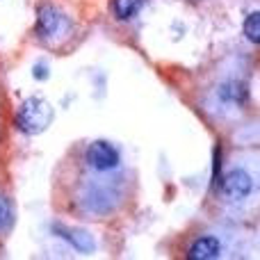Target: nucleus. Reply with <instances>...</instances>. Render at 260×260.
Returning a JSON list of instances; mask_svg holds the SVG:
<instances>
[{
  "label": "nucleus",
  "mask_w": 260,
  "mask_h": 260,
  "mask_svg": "<svg viewBox=\"0 0 260 260\" xmlns=\"http://www.w3.org/2000/svg\"><path fill=\"white\" fill-rule=\"evenodd\" d=\"M142 7V0H114V14H117L121 21H128Z\"/></svg>",
  "instance_id": "nucleus-7"
},
{
  "label": "nucleus",
  "mask_w": 260,
  "mask_h": 260,
  "mask_svg": "<svg viewBox=\"0 0 260 260\" xmlns=\"http://www.w3.org/2000/svg\"><path fill=\"white\" fill-rule=\"evenodd\" d=\"M219 251H221V244L217 242V238L206 235V238L194 240V244L187 251V258L189 260H215V258H219Z\"/></svg>",
  "instance_id": "nucleus-5"
},
{
  "label": "nucleus",
  "mask_w": 260,
  "mask_h": 260,
  "mask_svg": "<svg viewBox=\"0 0 260 260\" xmlns=\"http://www.w3.org/2000/svg\"><path fill=\"white\" fill-rule=\"evenodd\" d=\"M219 96L231 101V103H235V101H242L244 96H247V89H244V85H240V82H229V85H224L219 89Z\"/></svg>",
  "instance_id": "nucleus-10"
},
{
  "label": "nucleus",
  "mask_w": 260,
  "mask_h": 260,
  "mask_svg": "<svg viewBox=\"0 0 260 260\" xmlns=\"http://www.w3.org/2000/svg\"><path fill=\"white\" fill-rule=\"evenodd\" d=\"M119 151L110 142H94L87 148V165L96 171H108L119 165Z\"/></svg>",
  "instance_id": "nucleus-2"
},
{
  "label": "nucleus",
  "mask_w": 260,
  "mask_h": 260,
  "mask_svg": "<svg viewBox=\"0 0 260 260\" xmlns=\"http://www.w3.org/2000/svg\"><path fill=\"white\" fill-rule=\"evenodd\" d=\"M53 231L62 235L64 240H69L78 251H91V249H94V240H91V235L85 233V231H69V229H62V226H55Z\"/></svg>",
  "instance_id": "nucleus-6"
},
{
  "label": "nucleus",
  "mask_w": 260,
  "mask_h": 260,
  "mask_svg": "<svg viewBox=\"0 0 260 260\" xmlns=\"http://www.w3.org/2000/svg\"><path fill=\"white\" fill-rule=\"evenodd\" d=\"M37 30H39V35L44 37V39H48V37H53V35H59V32L64 30V16L57 12V9L46 5V7L39 9Z\"/></svg>",
  "instance_id": "nucleus-4"
},
{
  "label": "nucleus",
  "mask_w": 260,
  "mask_h": 260,
  "mask_svg": "<svg viewBox=\"0 0 260 260\" xmlns=\"http://www.w3.org/2000/svg\"><path fill=\"white\" fill-rule=\"evenodd\" d=\"M53 123V108L44 99H27L16 114V126L25 135H39Z\"/></svg>",
  "instance_id": "nucleus-1"
},
{
  "label": "nucleus",
  "mask_w": 260,
  "mask_h": 260,
  "mask_svg": "<svg viewBox=\"0 0 260 260\" xmlns=\"http://www.w3.org/2000/svg\"><path fill=\"white\" fill-rule=\"evenodd\" d=\"M251 189H253L251 176H249L247 171H242V169L231 171V174L224 178V183H221V192H224V197L231 199V201L247 199L249 194H251Z\"/></svg>",
  "instance_id": "nucleus-3"
},
{
  "label": "nucleus",
  "mask_w": 260,
  "mask_h": 260,
  "mask_svg": "<svg viewBox=\"0 0 260 260\" xmlns=\"http://www.w3.org/2000/svg\"><path fill=\"white\" fill-rule=\"evenodd\" d=\"M35 76L39 78V80H46V78H48V73H46V67H44V64H37V67H35Z\"/></svg>",
  "instance_id": "nucleus-11"
},
{
  "label": "nucleus",
  "mask_w": 260,
  "mask_h": 260,
  "mask_svg": "<svg viewBox=\"0 0 260 260\" xmlns=\"http://www.w3.org/2000/svg\"><path fill=\"white\" fill-rule=\"evenodd\" d=\"M244 35H247L249 41L253 44H260V14L258 12H251L244 21Z\"/></svg>",
  "instance_id": "nucleus-9"
},
{
  "label": "nucleus",
  "mask_w": 260,
  "mask_h": 260,
  "mask_svg": "<svg viewBox=\"0 0 260 260\" xmlns=\"http://www.w3.org/2000/svg\"><path fill=\"white\" fill-rule=\"evenodd\" d=\"M14 224V206L7 197H0V233L9 231Z\"/></svg>",
  "instance_id": "nucleus-8"
}]
</instances>
